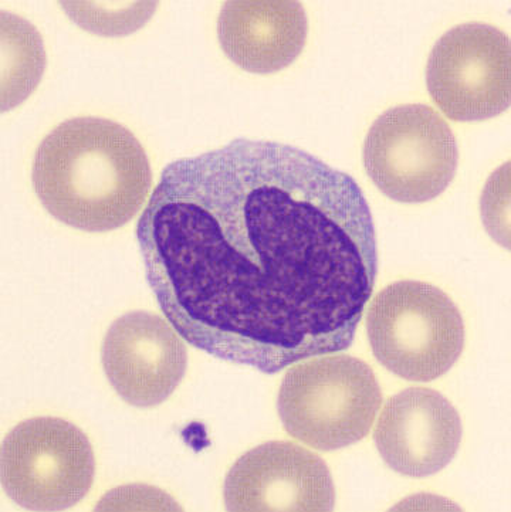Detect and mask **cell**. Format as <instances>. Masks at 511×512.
<instances>
[{
  "mask_svg": "<svg viewBox=\"0 0 511 512\" xmlns=\"http://www.w3.org/2000/svg\"><path fill=\"white\" fill-rule=\"evenodd\" d=\"M137 237L178 334L263 374L350 347L378 274L358 183L279 142L235 139L169 164Z\"/></svg>",
  "mask_w": 511,
  "mask_h": 512,
  "instance_id": "1",
  "label": "cell"
},
{
  "mask_svg": "<svg viewBox=\"0 0 511 512\" xmlns=\"http://www.w3.org/2000/svg\"><path fill=\"white\" fill-rule=\"evenodd\" d=\"M33 188L64 225L103 233L127 225L150 195L152 172L137 137L118 122L71 118L40 142Z\"/></svg>",
  "mask_w": 511,
  "mask_h": 512,
  "instance_id": "2",
  "label": "cell"
},
{
  "mask_svg": "<svg viewBox=\"0 0 511 512\" xmlns=\"http://www.w3.org/2000/svg\"><path fill=\"white\" fill-rule=\"evenodd\" d=\"M381 403V388L370 366L354 356L328 354L289 369L277 410L291 437L333 452L370 433Z\"/></svg>",
  "mask_w": 511,
  "mask_h": 512,
  "instance_id": "3",
  "label": "cell"
},
{
  "mask_svg": "<svg viewBox=\"0 0 511 512\" xmlns=\"http://www.w3.org/2000/svg\"><path fill=\"white\" fill-rule=\"evenodd\" d=\"M367 331L379 364L406 381L441 378L465 348L459 308L441 288L422 281H397L378 293Z\"/></svg>",
  "mask_w": 511,
  "mask_h": 512,
  "instance_id": "4",
  "label": "cell"
},
{
  "mask_svg": "<svg viewBox=\"0 0 511 512\" xmlns=\"http://www.w3.org/2000/svg\"><path fill=\"white\" fill-rule=\"evenodd\" d=\"M375 186L399 203H425L448 189L458 171L455 135L432 107L389 108L371 125L362 149Z\"/></svg>",
  "mask_w": 511,
  "mask_h": 512,
  "instance_id": "5",
  "label": "cell"
},
{
  "mask_svg": "<svg viewBox=\"0 0 511 512\" xmlns=\"http://www.w3.org/2000/svg\"><path fill=\"white\" fill-rule=\"evenodd\" d=\"M94 474L89 437L60 417L23 420L3 439L2 487L25 510H70L89 494Z\"/></svg>",
  "mask_w": 511,
  "mask_h": 512,
  "instance_id": "6",
  "label": "cell"
},
{
  "mask_svg": "<svg viewBox=\"0 0 511 512\" xmlns=\"http://www.w3.org/2000/svg\"><path fill=\"white\" fill-rule=\"evenodd\" d=\"M426 86L435 104L453 121H485L509 110V36L476 22L448 30L429 54Z\"/></svg>",
  "mask_w": 511,
  "mask_h": 512,
  "instance_id": "7",
  "label": "cell"
},
{
  "mask_svg": "<svg viewBox=\"0 0 511 512\" xmlns=\"http://www.w3.org/2000/svg\"><path fill=\"white\" fill-rule=\"evenodd\" d=\"M226 510L331 511L333 477L317 454L296 443L269 442L250 450L229 470Z\"/></svg>",
  "mask_w": 511,
  "mask_h": 512,
  "instance_id": "8",
  "label": "cell"
},
{
  "mask_svg": "<svg viewBox=\"0 0 511 512\" xmlns=\"http://www.w3.org/2000/svg\"><path fill=\"white\" fill-rule=\"evenodd\" d=\"M114 391L134 408H155L184 379L188 354L181 335L157 314L134 311L108 328L101 348Z\"/></svg>",
  "mask_w": 511,
  "mask_h": 512,
  "instance_id": "9",
  "label": "cell"
},
{
  "mask_svg": "<svg viewBox=\"0 0 511 512\" xmlns=\"http://www.w3.org/2000/svg\"><path fill=\"white\" fill-rule=\"evenodd\" d=\"M458 410L441 393L409 388L382 409L374 440L389 469L423 478L445 469L462 442Z\"/></svg>",
  "mask_w": 511,
  "mask_h": 512,
  "instance_id": "10",
  "label": "cell"
},
{
  "mask_svg": "<svg viewBox=\"0 0 511 512\" xmlns=\"http://www.w3.org/2000/svg\"><path fill=\"white\" fill-rule=\"evenodd\" d=\"M309 19L296 0H229L218 20L223 52L240 69L270 74L303 52Z\"/></svg>",
  "mask_w": 511,
  "mask_h": 512,
  "instance_id": "11",
  "label": "cell"
},
{
  "mask_svg": "<svg viewBox=\"0 0 511 512\" xmlns=\"http://www.w3.org/2000/svg\"><path fill=\"white\" fill-rule=\"evenodd\" d=\"M46 67L42 36L26 20L2 13V111L35 91Z\"/></svg>",
  "mask_w": 511,
  "mask_h": 512,
  "instance_id": "12",
  "label": "cell"
},
{
  "mask_svg": "<svg viewBox=\"0 0 511 512\" xmlns=\"http://www.w3.org/2000/svg\"><path fill=\"white\" fill-rule=\"evenodd\" d=\"M76 25L100 36H127L141 29L157 10V2H63Z\"/></svg>",
  "mask_w": 511,
  "mask_h": 512,
  "instance_id": "13",
  "label": "cell"
}]
</instances>
